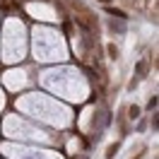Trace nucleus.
I'll list each match as a JSON object with an SVG mask.
<instances>
[{"label":"nucleus","mask_w":159,"mask_h":159,"mask_svg":"<svg viewBox=\"0 0 159 159\" xmlns=\"http://www.w3.org/2000/svg\"><path fill=\"white\" fill-rule=\"evenodd\" d=\"M145 75H147V60H140L138 65H135V77H145Z\"/></svg>","instance_id":"obj_1"},{"label":"nucleus","mask_w":159,"mask_h":159,"mask_svg":"<svg viewBox=\"0 0 159 159\" xmlns=\"http://www.w3.org/2000/svg\"><path fill=\"white\" fill-rule=\"evenodd\" d=\"M106 12H109L111 17H118V20H128V15L123 10H118V7H111V5H106Z\"/></svg>","instance_id":"obj_2"},{"label":"nucleus","mask_w":159,"mask_h":159,"mask_svg":"<svg viewBox=\"0 0 159 159\" xmlns=\"http://www.w3.org/2000/svg\"><path fill=\"white\" fill-rule=\"evenodd\" d=\"M120 149V140H116V142H111L109 149H106V159H113V154Z\"/></svg>","instance_id":"obj_3"},{"label":"nucleus","mask_w":159,"mask_h":159,"mask_svg":"<svg viewBox=\"0 0 159 159\" xmlns=\"http://www.w3.org/2000/svg\"><path fill=\"white\" fill-rule=\"evenodd\" d=\"M109 27H111V31H120V34L125 31V24H123V22H120V24H116V22H111Z\"/></svg>","instance_id":"obj_4"},{"label":"nucleus","mask_w":159,"mask_h":159,"mask_svg":"<svg viewBox=\"0 0 159 159\" xmlns=\"http://www.w3.org/2000/svg\"><path fill=\"white\" fill-rule=\"evenodd\" d=\"M109 58H111V60H116V58H118V48H116L113 43L109 46Z\"/></svg>","instance_id":"obj_5"},{"label":"nucleus","mask_w":159,"mask_h":159,"mask_svg":"<svg viewBox=\"0 0 159 159\" xmlns=\"http://www.w3.org/2000/svg\"><path fill=\"white\" fill-rule=\"evenodd\" d=\"M128 113H130V118H138V116H140V109H138V106H130Z\"/></svg>","instance_id":"obj_6"},{"label":"nucleus","mask_w":159,"mask_h":159,"mask_svg":"<svg viewBox=\"0 0 159 159\" xmlns=\"http://www.w3.org/2000/svg\"><path fill=\"white\" fill-rule=\"evenodd\" d=\"M152 128L159 130V113H154V116H152Z\"/></svg>","instance_id":"obj_7"},{"label":"nucleus","mask_w":159,"mask_h":159,"mask_svg":"<svg viewBox=\"0 0 159 159\" xmlns=\"http://www.w3.org/2000/svg\"><path fill=\"white\" fill-rule=\"evenodd\" d=\"M99 2H101V5H109V2H111V0H99Z\"/></svg>","instance_id":"obj_8"}]
</instances>
